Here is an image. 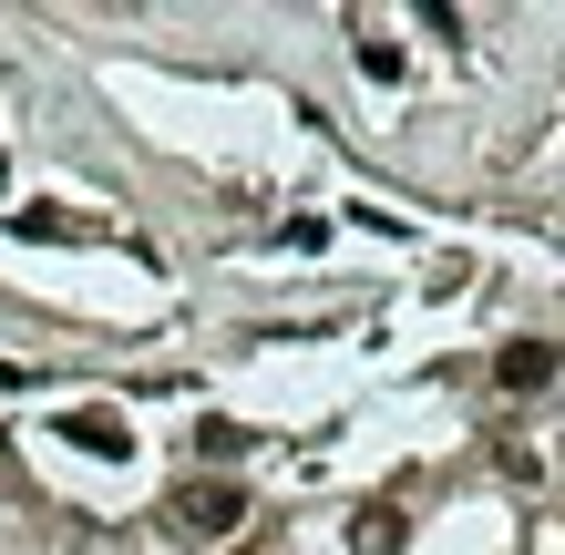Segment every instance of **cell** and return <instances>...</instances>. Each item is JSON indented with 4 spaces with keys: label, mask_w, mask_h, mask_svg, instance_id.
<instances>
[{
    "label": "cell",
    "mask_w": 565,
    "mask_h": 555,
    "mask_svg": "<svg viewBox=\"0 0 565 555\" xmlns=\"http://www.w3.org/2000/svg\"><path fill=\"white\" fill-rule=\"evenodd\" d=\"M164 525L195 535V545L237 535V525H247V483H237V473H195V483H175V494H164Z\"/></svg>",
    "instance_id": "6da1fadb"
},
{
    "label": "cell",
    "mask_w": 565,
    "mask_h": 555,
    "mask_svg": "<svg viewBox=\"0 0 565 555\" xmlns=\"http://www.w3.org/2000/svg\"><path fill=\"white\" fill-rule=\"evenodd\" d=\"M62 442H73V452H104V463H124V452H135L124 412H104V402H73V412H62Z\"/></svg>",
    "instance_id": "7a4b0ae2"
},
{
    "label": "cell",
    "mask_w": 565,
    "mask_h": 555,
    "mask_svg": "<svg viewBox=\"0 0 565 555\" xmlns=\"http://www.w3.org/2000/svg\"><path fill=\"white\" fill-rule=\"evenodd\" d=\"M555 371H565L555 340H504V361H493V381H504V391H545Z\"/></svg>",
    "instance_id": "3957f363"
},
{
    "label": "cell",
    "mask_w": 565,
    "mask_h": 555,
    "mask_svg": "<svg viewBox=\"0 0 565 555\" xmlns=\"http://www.w3.org/2000/svg\"><path fill=\"white\" fill-rule=\"evenodd\" d=\"M350 545H360V555H402V504H360Z\"/></svg>",
    "instance_id": "277c9868"
},
{
    "label": "cell",
    "mask_w": 565,
    "mask_h": 555,
    "mask_svg": "<svg viewBox=\"0 0 565 555\" xmlns=\"http://www.w3.org/2000/svg\"><path fill=\"white\" fill-rule=\"evenodd\" d=\"M11 226H21V237H52V247L93 237V226H83V216H62V206H11Z\"/></svg>",
    "instance_id": "5b68a950"
},
{
    "label": "cell",
    "mask_w": 565,
    "mask_h": 555,
    "mask_svg": "<svg viewBox=\"0 0 565 555\" xmlns=\"http://www.w3.org/2000/svg\"><path fill=\"white\" fill-rule=\"evenodd\" d=\"M360 73H371V83H402V42H381V31H360Z\"/></svg>",
    "instance_id": "8992f818"
},
{
    "label": "cell",
    "mask_w": 565,
    "mask_h": 555,
    "mask_svg": "<svg viewBox=\"0 0 565 555\" xmlns=\"http://www.w3.org/2000/svg\"><path fill=\"white\" fill-rule=\"evenodd\" d=\"M21 381H31V371H11V361H0V391H21Z\"/></svg>",
    "instance_id": "52a82bcc"
},
{
    "label": "cell",
    "mask_w": 565,
    "mask_h": 555,
    "mask_svg": "<svg viewBox=\"0 0 565 555\" xmlns=\"http://www.w3.org/2000/svg\"><path fill=\"white\" fill-rule=\"evenodd\" d=\"M0 463H11V442H0Z\"/></svg>",
    "instance_id": "ba28073f"
}]
</instances>
